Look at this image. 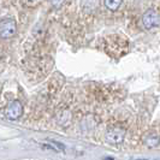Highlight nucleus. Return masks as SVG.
I'll list each match as a JSON object with an SVG mask.
<instances>
[{
    "label": "nucleus",
    "mask_w": 160,
    "mask_h": 160,
    "mask_svg": "<svg viewBox=\"0 0 160 160\" xmlns=\"http://www.w3.org/2000/svg\"><path fill=\"white\" fill-rule=\"evenodd\" d=\"M144 142H146V144H147L148 147H157L160 142V137L158 136V135L151 134V135H148V136L146 137Z\"/></svg>",
    "instance_id": "6"
},
{
    "label": "nucleus",
    "mask_w": 160,
    "mask_h": 160,
    "mask_svg": "<svg viewBox=\"0 0 160 160\" xmlns=\"http://www.w3.org/2000/svg\"><path fill=\"white\" fill-rule=\"evenodd\" d=\"M142 24L146 29H152L154 27L160 24V16L158 15V12L153 8L147 10L142 16Z\"/></svg>",
    "instance_id": "3"
},
{
    "label": "nucleus",
    "mask_w": 160,
    "mask_h": 160,
    "mask_svg": "<svg viewBox=\"0 0 160 160\" xmlns=\"http://www.w3.org/2000/svg\"><path fill=\"white\" fill-rule=\"evenodd\" d=\"M25 1H27L29 5H34V4H38V2L41 1V0H25Z\"/></svg>",
    "instance_id": "8"
},
{
    "label": "nucleus",
    "mask_w": 160,
    "mask_h": 160,
    "mask_svg": "<svg viewBox=\"0 0 160 160\" xmlns=\"http://www.w3.org/2000/svg\"><path fill=\"white\" fill-rule=\"evenodd\" d=\"M125 137V130L122 129L120 127H113V128L108 129L106 132V140L107 142L113 144L122 143L123 140Z\"/></svg>",
    "instance_id": "4"
},
{
    "label": "nucleus",
    "mask_w": 160,
    "mask_h": 160,
    "mask_svg": "<svg viewBox=\"0 0 160 160\" xmlns=\"http://www.w3.org/2000/svg\"><path fill=\"white\" fill-rule=\"evenodd\" d=\"M17 32V23L13 18H5L0 22V38L6 40L15 36Z\"/></svg>",
    "instance_id": "1"
},
{
    "label": "nucleus",
    "mask_w": 160,
    "mask_h": 160,
    "mask_svg": "<svg viewBox=\"0 0 160 160\" xmlns=\"http://www.w3.org/2000/svg\"><path fill=\"white\" fill-rule=\"evenodd\" d=\"M105 6L108 8L110 11H117L122 5L123 0H104Z\"/></svg>",
    "instance_id": "5"
},
{
    "label": "nucleus",
    "mask_w": 160,
    "mask_h": 160,
    "mask_svg": "<svg viewBox=\"0 0 160 160\" xmlns=\"http://www.w3.org/2000/svg\"><path fill=\"white\" fill-rule=\"evenodd\" d=\"M141 160H143V159H141Z\"/></svg>",
    "instance_id": "9"
},
{
    "label": "nucleus",
    "mask_w": 160,
    "mask_h": 160,
    "mask_svg": "<svg viewBox=\"0 0 160 160\" xmlns=\"http://www.w3.org/2000/svg\"><path fill=\"white\" fill-rule=\"evenodd\" d=\"M65 0H49V2L52 4V6L54 8H60L63 4H64Z\"/></svg>",
    "instance_id": "7"
},
{
    "label": "nucleus",
    "mask_w": 160,
    "mask_h": 160,
    "mask_svg": "<svg viewBox=\"0 0 160 160\" xmlns=\"http://www.w3.org/2000/svg\"><path fill=\"white\" fill-rule=\"evenodd\" d=\"M23 114V105L21 104L18 100H13L8 105L5 110V117L10 120L18 119Z\"/></svg>",
    "instance_id": "2"
}]
</instances>
